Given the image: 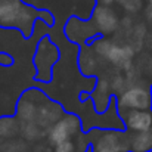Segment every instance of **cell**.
I'll return each mask as SVG.
<instances>
[{
    "mask_svg": "<svg viewBox=\"0 0 152 152\" xmlns=\"http://www.w3.org/2000/svg\"><path fill=\"white\" fill-rule=\"evenodd\" d=\"M39 18L49 27L55 22V16L48 9L37 10L21 0H0V27L16 28L25 39L31 37Z\"/></svg>",
    "mask_w": 152,
    "mask_h": 152,
    "instance_id": "1",
    "label": "cell"
},
{
    "mask_svg": "<svg viewBox=\"0 0 152 152\" xmlns=\"http://www.w3.org/2000/svg\"><path fill=\"white\" fill-rule=\"evenodd\" d=\"M92 152H129L130 151V132L123 129H103L93 127L86 132Z\"/></svg>",
    "mask_w": 152,
    "mask_h": 152,
    "instance_id": "2",
    "label": "cell"
},
{
    "mask_svg": "<svg viewBox=\"0 0 152 152\" xmlns=\"http://www.w3.org/2000/svg\"><path fill=\"white\" fill-rule=\"evenodd\" d=\"M81 127H83V121L80 120L78 115L65 114L62 118H59L52 126L49 136H48V140H49V143L52 146H55V145H58L64 140L75 137L81 132Z\"/></svg>",
    "mask_w": 152,
    "mask_h": 152,
    "instance_id": "3",
    "label": "cell"
},
{
    "mask_svg": "<svg viewBox=\"0 0 152 152\" xmlns=\"http://www.w3.org/2000/svg\"><path fill=\"white\" fill-rule=\"evenodd\" d=\"M59 58H61V53H59V49L56 48V45L52 43L49 37H42L39 42L37 50H36V56H34V64L37 66V75H36L37 81L43 75L45 66L48 68L50 74H53V66L59 61Z\"/></svg>",
    "mask_w": 152,
    "mask_h": 152,
    "instance_id": "4",
    "label": "cell"
},
{
    "mask_svg": "<svg viewBox=\"0 0 152 152\" xmlns=\"http://www.w3.org/2000/svg\"><path fill=\"white\" fill-rule=\"evenodd\" d=\"M152 93L143 87H130L127 89L117 101L118 112L126 109H151Z\"/></svg>",
    "mask_w": 152,
    "mask_h": 152,
    "instance_id": "5",
    "label": "cell"
},
{
    "mask_svg": "<svg viewBox=\"0 0 152 152\" xmlns=\"http://www.w3.org/2000/svg\"><path fill=\"white\" fill-rule=\"evenodd\" d=\"M96 52L105 56L111 64L118 65L121 68H129L130 61L133 58V50L130 46H118V45H112L111 42H106L103 39L96 40Z\"/></svg>",
    "mask_w": 152,
    "mask_h": 152,
    "instance_id": "6",
    "label": "cell"
},
{
    "mask_svg": "<svg viewBox=\"0 0 152 152\" xmlns=\"http://www.w3.org/2000/svg\"><path fill=\"white\" fill-rule=\"evenodd\" d=\"M118 114L124 123L126 130L132 133L152 129V109H126Z\"/></svg>",
    "mask_w": 152,
    "mask_h": 152,
    "instance_id": "7",
    "label": "cell"
},
{
    "mask_svg": "<svg viewBox=\"0 0 152 152\" xmlns=\"http://www.w3.org/2000/svg\"><path fill=\"white\" fill-rule=\"evenodd\" d=\"M95 21L99 27L102 34H108V33H112V30L115 28L117 25V16L114 15V12L106 7V6H98L96 12H95Z\"/></svg>",
    "mask_w": 152,
    "mask_h": 152,
    "instance_id": "8",
    "label": "cell"
},
{
    "mask_svg": "<svg viewBox=\"0 0 152 152\" xmlns=\"http://www.w3.org/2000/svg\"><path fill=\"white\" fill-rule=\"evenodd\" d=\"M130 151L151 152L152 151V129L146 132H130Z\"/></svg>",
    "mask_w": 152,
    "mask_h": 152,
    "instance_id": "9",
    "label": "cell"
},
{
    "mask_svg": "<svg viewBox=\"0 0 152 152\" xmlns=\"http://www.w3.org/2000/svg\"><path fill=\"white\" fill-rule=\"evenodd\" d=\"M13 62H15V59L12 55H9L7 52H0V66L9 68L13 65Z\"/></svg>",
    "mask_w": 152,
    "mask_h": 152,
    "instance_id": "10",
    "label": "cell"
},
{
    "mask_svg": "<svg viewBox=\"0 0 152 152\" xmlns=\"http://www.w3.org/2000/svg\"><path fill=\"white\" fill-rule=\"evenodd\" d=\"M84 152H92V151H90V146H89V148H87V149H86ZM129 152H132V151H129ZM151 152H152V151H151Z\"/></svg>",
    "mask_w": 152,
    "mask_h": 152,
    "instance_id": "11",
    "label": "cell"
},
{
    "mask_svg": "<svg viewBox=\"0 0 152 152\" xmlns=\"http://www.w3.org/2000/svg\"><path fill=\"white\" fill-rule=\"evenodd\" d=\"M149 4H151V7H152V0H149Z\"/></svg>",
    "mask_w": 152,
    "mask_h": 152,
    "instance_id": "12",
    "label": "cell"
},
{
    "mask_svg": "<svg viewBox=\"0 0 152 152\" xmlns=\"http://www.w3.org/2000/svg\"><path fill=\"white\" fill-rule=\"evenodd\" d=\"M151 93H152V86H151ZM151 109H152V105H151Z\"/></svg>",
    "mask_w": 152,
    "mask_h": 152,
    "instance_id": "13",
    "label": "cell"
}]
</instances>
